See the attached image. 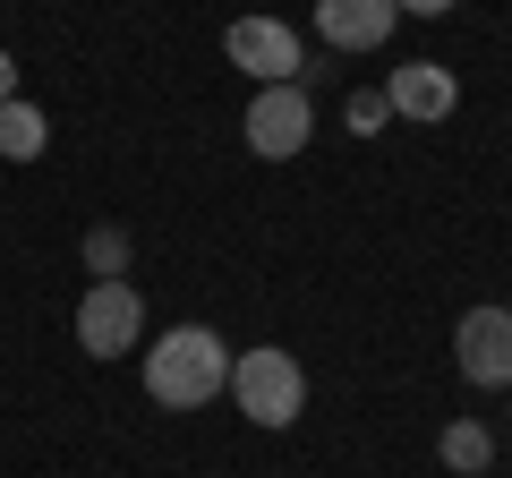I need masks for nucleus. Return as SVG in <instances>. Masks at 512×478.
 Wrapping results in <instances>:
<instances>
[{
	"instance_id": "4468645a",
	"label": "nucleus",
	"mask_w": 512,
	"mask_h": 478,
	"mask_svg": "<svg viewBox=\"0 0 512 478\" xmlns=\"http://www.w3.org/2000/svg\"><path fill=\"white\" fill-rule=\"evenodd\" d=\"M9 94H18V60L0 52V103H9Z\"/></svg>"
},
{
	"instance_id": "7ed1b4c3",
	"label": "nucleus",
	"mask_w": 512,
	"mask_h": 478,
	"mask_svg": "<svg viewBox=\"0 0 512 478\" xmlns=\"http://www.w3.org/2000/svg\"><path fill=\"white\" fill-rule=\"evenodd\" d=\"M77 342H86V359H128V350L146 342L137 291H128V282H94V291L77 299Z\"/></svg>"
},
{
	"instance_id": "f8f14e48",
	"label": "nucleus",
	"mask_w": 512,
	"mask_h": 478,
	"mask_svg": "<svg viewBox=\"0 0 512 478\" xmlns=\"http://www.w3.org/2000/svg\"><path fill=\"white\" fill-rule=\"evenodd\" d=\"M86 265H94L103 282H120V265H128V231H111V222H103V231H86Z\"/></svg>"
},
{
	"instance_id": "20e7f679",
	"label": "nucleus",
	"mask_w": 512,
	"mask_h": 478,
	"mask_svg": "<svg viewBox=\"0 0 512 478\" xmlns=\"http://www.w3.org/2000/svg\"><path fill=\"white\" fill-rule=\"evenodd\" d=\"M222 52H231V69H248L256 86H299V60H308L282 18H231Z\"/></svg>"
},
{
	"instance_id": "6e6552de",
	"label": "nucleus",
	"mask_w": 512,
	"mask_h": 478,
	"mask_svg": "<svg viewBox=\"0 0 512 478\" xmlns=\"http://www.w3.org/2000/svg\"><path fill=\"white\" fill-rule=\"evenodd\" d=\"M393 26H402L393 0H316V35H325L333 52H376Z\"/></svg>"
},
{
	"instance_id": "9d476101",
	"label": "nucleus",
	"mask_w": 512,
	"mask_h": 478,
	"mask_svg": "<svg viewBox=\"0 0 512 478\" xmlns=\"http://www.w3.org/2000/svg\"><path fill=\"white\" fill-rule=\"evenodd\" d=\"M436 453H444V470H461V478H478V470H495V436L478 419H453L436 436Z\"/></svg>"
},
{
	"instance_id": "423d86ee",
	"label": "nucleus",
	"mask_w": 512,
	"mask_h": 478,
	"mask_svg": "<svg viewBox=\"0 0 512 478\" xmlns=\"http://www.w3.org/2000/svg\"><path fill=\"white\" fill-rule=\"evenodd\" d=\"M316 111H308V86H256L248 103V146L265 154V163H291L299 146H308Z\"/></svg>"
},
{
	"instance_id": "0eeeda50",
	"label": "nucleus",
	"mask_w": 512,
	"mask_h": 478,
	"mask_svg": "<svg viewBox=\"0 0 512 478\" xmlns=\"http://www.w3.org/2000/svg\"><path fill=\"white\" fill-rule=\"evenodd\" d=\"M384 103H393V120H453L461 86H453V69H444V60H410V69L384 77Z\"/></svg>"
},
{
	"instance_id": "9b49d317",
	"label": "nucleus",
	"mask_w": 512,
	"mask_h": 478,
	"mask_svg": "<svg viewBox=\"0 0 512 478\" xmlns=\"http://www.w3.org/2000/svg\"><path fill=\"white\" fill-rule=\"evenodd\" d=\"M342 120H350V137H376L384 120H393V103H384V86H359V94L342 103Z\"/></svg>"
},
{
	"instance_id": "1a4fd4ad",
	"label": "nucleus",
	"mask_w": 512,
	"mask_h": 478,
	"mask_svg": "<svg viewBox=\"0 0 512 478\" xmlns=\"http://www.w3.org/2000/svg\"><path fill=\"white\" fill-rule=\"evenodd\" d=\"M43 146H52V120H43L26 94H9V103H0V154H9V163H35Z\"/></svg>"
},
{
	"instance_id": "39448f33",
	"label": "nucleus",
	"mask_w": 512,
	"mask_h": 478,
	"mask_svg": "<svg viewBox=\"0 0 512 478\" xmlns=\"http://www.w3.org/2000/svg\"><path fill=\"white\" fill-rule=\"evenodd\" d=\"M453 359L478 393H504L512 385V308H470L453 325Z\"/></svg>"
},
{
	"instance_id": "f257e3e1",
	"label": "nucleus",
	"mask_w": 512,
	"mask_h": 478,
	"mask_svg": "<svg viewBox=\"0 0 512 478\" xmlns=\"http://www.w3.org/2000/svg\"><path fill=\"white\" fill-rule=\"evenodd\" d=\"M222 385H231V350H222L214 325H171L146 350V393L163 410H205Z\"/></svg>"
},
{
	"instance_id": "f03ea898",
	"label": "nucleus",
	"mask_w": 512,
	"mask_h": 478,
	"mask_svg": "<svg viewBox=\"0 0 512 478\" xmlns=\"http://www.w3.org/2000/svg\"><path fill=\"white\" fill-rule=\"evenodd\" d=\"M231 402L248 410L256 427H291L308 410V368H299L291 350L256 342V350H231Z\"/></svg>"
},
{
	"instance_id": "2eb2a0df",
	"label": "nucleus",
	"mask_w": 512,
	"mask_h": 478,
	"mask_svg": "<svg viewBox=\"0 0 512 478\" xmlns=\"http://www.w3.org/2000/svg\"><path fill=\"white\" fill-rule=\"evenodd\" d=\"M478 478H495V470H478Z\"/></svg>"
},
{
	"instance_id": "ddd939ff",
	"label": "nucleus",
	"mask_w": 512,
	"mask_h": 478,
	"mask_svg": "<svg viewBox=\"0 0 512 478\" xmlns=\"http://www.w3.org/2000/svg\"><path fill=\"white\" fill-rule=\"evenodd\" d=\"M402 18H444V9H461V0H393Z\"/></svg>"
}]
</instances>
